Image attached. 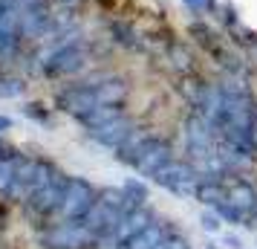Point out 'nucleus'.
<instances>
[{
  "instance_id": "nucleus-1",
  "label": "nucleus",
  "mask_w": 257,
  "mask_h": 249,
  "mask_svg": "<svg viewBox=\"0 0 257 249\" xmlns=\"http://www.w3.org/2000/svg\"><path fill=\"white\" fill-rule=\"evenodd\" d=\"M127 99V84L118 75H93L87 81H75L61 87L55 102L61 110H67L72 119L98 105H124Z\"/></svg>"
},
{
  "instance_id": "nucleus-2",
  "label": "nucleus",
  "mask_w": 257,
  "mask_h": 249,
  "mask_svg": "<svg viewBox=\"0 0 257 249\" xmlns=\"http://www.w3.org/2000/svg\"><path fill=\"white\" fill-rule=\"evenodd\" d=\"M118 159L130 165L133 171H139L145 177H156L168 162H174V154H171V145L165 142L162 136H153V133H133L127 142L116 151Z\"/></svg>"
},
{
  "instance_id": "nucleus-3",
  "label": "nucleus",
  "mask_w": 257,
  "mask_h": 249,
  "mask_svg": "<svg viewBox=\"0 0 257 249\" xmlns=\"http://www.w3.org/2000/svg\"><path fill=\"white\" fill-rule=\"evenodd\" d=\"M127 212H133V209H130L124 191L121 189H104V191H98L93 209L87 212L84 226L95 235V240H107V237L116 232V226L121 223V217Z\"/></svg>"
},
{
  "instance_id": "nucleus-4",
  "label": "nucleus",
  "mask_w": 257,
  "mask_h": 249,
  "mask_svg": "<svg viewBox=\"0 0 257 249\" xmlns=\"http://www.w3.org/2000/svg\"><path fill=\"white\" fill-rule=\"evenodd\" d=\"M67 174L61 171L58 165H49V171L44 174V180H41V186H38L35 191H32V197L24 203L26 212L32 214L35 220H47V217H52V214L58 212L61 206V197H64V189H67Z\"/></svg>"
},
{
  "instance_id": "nucleus-5",
  "label": "nucleus",
  "mask_w": 257,
  "mask_h": 249,
  "mask_svg": "<svg viewBox=\"0 0 257 249\" xmlns=\"http://www.w3.org/2000/svg\"><path fill=\"white\" fill-rule=\"evenodd\" d=\"M87 67V47L81 38L70 35V41H61L58 47L44 58V75L47 78H67Z\"/></svg>"
},
{
  "instance_id": "nucleus-6",
  "label": "nucleus",
  "mask_w": 257,
  "mask_h": 249,
  "mask_svg": "<svg viewBox=\"0 0 257 249\" xmlns=\"http://www.w3.org/2000/svg\"><path fill=\"white\" fill-rule=\"evenodd\" d=\"M49 165H52V162L38 159V156H21V162H18V168H15V177H12L9 191H6V197H9L12 203H26L29 197H32V191L41 186V180H44V174L49 171Z\"/></svg>"
},
{
  "instance_id": "nucleus-7",
  "label": "nucleus",
  "mask_w": 257,
  "mask_h": 249,
  "mask_svg": "<svg viewBox=\"0 0 257 249\" xmlns=\"http://www.w3.org/2000/svg\"><path fill=\"white\" fill-rule=\"evenodd\" d=\"M98 191L81 177H70L67 180V189H64V197H61L58 206V220H84L87 212L93 209Z\"/></svg>"
},
{
  "instance_id": "nucleus-8",
  "label": "nucleus",
  "mask_w": 257,
  "mask_h": 249,
  "mask_svg": "<svg viewBox=\"0 0 257 249\" xmlns=\"http://www.w3.org/2000/svg\"><path fill=\"white\" fill-rule=\"evenodd\" d=\"M44 243L49 249H93L98 240L84 226V220H61L44 232Z\"/></svg>"
},
{
  "instance_id": "nucleus-9",
  "label": "nucleus",
  "mask_w": 257,
  "mask_h": 249,
  "mask_svg": "<svg viewBox=\"0 0 257 249\" xmlns=\"http://www.w3.org/2000/svg\"><path fill=\"white\" fill-rule=\"evenodd\" d=\"M199 180H202V174H199V168L194 162H179V159H174V162H168L153 177V183H159L162 189L174 191V194H197Z\"/></svg>"
},
{
  "instance_id": "nucleus-10",
  "label": "nucleus",
  "mask_w": 257,
  "mask_h": 249,
  "mask_svg": "<svg viewBox=\"0 0 257 249\" xmlns=\"http://www.w3.org/2000/svg\"><path fill=\"white\" fill-rule=\"evenodd\" d=\"M87 133H90L98 145H104V148H110V151H118V148L136 133V125H133V119H130L127 113H121V116L110 119V122H104V125L90 128Z\"/></svg>"
},
{
  "instance_id": "nucleus-11",
  "label": "nucleus",
  "mask_w": 257,
  "mask_h": 249,
  "mask_svg": "<svg viewBox=\"0 0 257 249\" xmlns=\"http://www.w3.org/2000/svg\"><path fill=\"white\" fill-rule=\"evenodd\" d=\"M153 220H156V214H153L151 209L139 206V209H133V212H127L124 217H121V223L116 226V232L107 237V240H110V243H113V246L118 249L121 243H127V240H130L133 235H139L142 229H148V226H151Z\"/></svg>"
},
{
  "instance_id": "nucleus-12",
  "label": "nucleus",
  "mask_w": 257,
  "mask_h": 249,
  "mask_svg": "<svg viewBox=\"0 0 257 249\" xmlns=\"http://www.w3.org/2000/svg\"><path fill=\"white\" fill-rule=\"evenodd\" d=\"M168 235H171V229H168L162 220H153L148 229H142L139 235H133L127 243H121L118 249H159Z\"/></svg>"
},
{
  "instance_id": "nucleus-13",
  "label": "nucleus",
  "mask_w": 257,
  "mask_h": 249,
  "mask_svg": "<svg viewBox=\"0 0 257 249\" xmlns=\"http://www.w3.org/2000/svg\"><path fill=\"white\" fill-rule=\"evenodd\" d=\"M107 32H110V41L118 44V47H124V49H139L142 47V32L136 29V24H130V21H110Z\"/></svg>"
},
{
  "instance_id": "nucleus-14",
  "label": "nucleus",
  "mask_w": 257,
  "mask_h": 249,
  "mask_svg": "<svg viewBox=\"0 0 257 249\" xmlns=\"http://www.w3.org/2000/svg\"><path fill=\"white\" fill-rule=\"evenodd\" d=\"M21 156L12 145H3V151H0V194L6 197V191H9V186H12V177H15V168H18V162H21Z\"/></svg>"
},
{
  "instance_id": "nucleus-15",
  "label": "nucleus",
  "mask_w": 257,
  "mask_h": 249,
  "mask_svg": "<svg viewBox=\"0 0 257 249\" xmlns=\"http://www.w3.org/2000/svg\"><path fill=\"white\" fill-rule=\"evenodd\" d=\"M21 44H24V35L18 32V26L0 24V61H9L21 52Z\"/></svg>"
},
{
  "instance_id": "nucleus-16",
  "label": "nucleus",
  "mask_w": 257,
  "mask_h": 249,
  "mask_svg": "<svg viewBox=\"0 0 257 249\" xmlns=\"http://www.w3.org/2000/svg\"><path fill=\"white\" fill-rule=\"evenodd\" d=\"M165 55H168V61H171V67L176 72H182V75H191L194 72V55L182 44H168V52Z\"/></svg>"
},
{
  "instance_id": "nucleus-17",
  "label": "nucleus",
  "mask_w": 257,
  "mask_h": 249,
  "mask_svg": "<svg viewBox=\"0 0 257 249\" xmlns=\"http://www.w3.org/2000/svg\"><path fill=\"white\" fill-rule=\"evenodd\" d=\"M121 191H124V197H127L130 209H139V206H145V200H148V189H145V183H139V180H127V183L121 186Z\"/></svg>"
},
{
  "instance_id": "nucleus-18",
  "label": "nucleus",
  "mask_w": 257,
  "mask_h": 249,
  "mask_svg": "<svg viewBox=\"0 0 257 249\" xmlns=\"http://www.w3.org/2000/svg\"><path fill=\"white\" fill-rule=\"evenodd\" d=\"M182 6L191 9V12H197V15H214L220 9L217 0H182Z\"/></svg>"
},
{
  "instance_id": "nucleus-19",
  "label": "nucleus",
  "mask_w": 257,
  "mask_h": 249,
  "mask_svg": "<svg viewBox=\"0 0 257 249\" xmlns=\"http://www.w3.org/2000/svg\"><path fill=\"white\" fill-rule=\"evenodd\" d=\"M24 93V81L21 78H0V99H15Z\"/></svg>"
},
{
  "instance_id": "nucleus-20",
  "label": "nucleus",
  "mask_w": 257,
  "mask_h": 249,
  "mask_svg": "<svg viewBox=\"0 0 257 249\" xmlns=\"http://www.w3.org/2000/svg\"><path fill=\"white\" fill-rule=\"evenodd\" d=\"M202 229H208V232H220V214H202Z\"/></svg>"
},
{
  "instance_id": "nucleus-21",
  "label": "nucleus",
  "mask_w": 257,
  "mask_h": 249,
  "mask_svg": "<svg viewBox=\"0 0 257 249\" xmlns=\"http://www.w3.org/2000/svg\"><path fill=\"white\" fill-rule=\"evenodd\" d=\"M26 116H32V119H38V122H47V110H41V105H29L26 107Z\"/></svg>"
},
{
  "instance_id": "nucleus-22",
  "label": "nucleus",
  "mask_w": 257,
  "mask_h": 249,
  "mask_svg": "<svg viewBox=\"0 0 257 249\" xmlns=\"http://www.w3.org/2000/svg\"><path fill=\"white\" fill-rule=\"evenodd\" d=\"M55 3H58L61 9H70V12H78V9H81V6L87 3V0H55Z\"/></svg>"
},
{
  "instance_id": "nucleus-23",
  "label": "nucleus",
  "mask_w": 257,
  "mask_h": 249,
  "mask_svg": "<svg viewBox=\"0 0 257 249\" xmlns=\"http://www.w3.org/2000/svg\"><path fill=\"white\" fill-rule=\"evenodd\" d=\"M9 128H12V119H9V116H0V133L9 131Z\"/></svg>"
},
{
  "instance_id": "nucleus-24",
  "label": "nucleus",
  "mask_w": 257,
  "mask_h": 249,
  "mask_svg": "<svg viewBox=\"0 0 257 249\" xmlns=\"http://www.w3.org/2000/svg\"><path fill=\"white\" fill-rule=\"evenodd\" d=\"M225 243H228V246H231V249H243V243H240L237 237H225Z\"/></svg>"
},
{
  "instance_id": "nucleus-25",
  "label": "nucleus",
  "mask_w": 257,
  "mask_h": 249,
  "mask_svg": "<svg viewBox=\"0 0 257 249\" xmlns=\"http://www.w3.org/2000/svg\"><path fill=\"white\" fill-rule=\"evenodd\" d=\"M0 151H3V142H0Z\"/></svg>"
}]
</instances>
